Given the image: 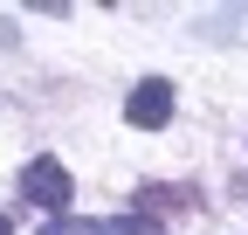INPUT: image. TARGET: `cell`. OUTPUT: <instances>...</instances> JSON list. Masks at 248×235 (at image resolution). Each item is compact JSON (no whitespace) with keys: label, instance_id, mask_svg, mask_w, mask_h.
<instances>
[{"label":"cell","instance_id":"cell-1","mask_svg":"<svg viewBox=\"0 0 248 235\" xmlns=\"http://www.w3.org/2000/svg\"><path fill=\"white\" fill-rule=\"evenodd\" d=\"M21 201H28V208H48V215H62V208H69V201H76V180H69V166H62V159H28L21 166Z\"/></svg>","mask_w":248,"mask_h":235},{"label":"cell","instance_id":"cell-2","mask_svg":"<svg viewBox=\"0 0 248 235\" xmlns=\"http://www.w3.org/2000/svg\"><path fill=\"white\" fill-rule=\"evenodd\" d=\"M42 235H166L159 215H110V221H83V215H48Z\"/></svg>","mask_w":248,"mask_h":235},{"label":"cell","instance_id":"cell-3","mask_svg":"<svg viewBox=\"0 0 248 235\" xmlns=\"http://www.w3.org/2000/svg\"><path fill=\"white\" fill-rule=\"evenodd\" d=\"M124 118H131L138 132H166L172 125V83L166 76H138L131 97H124Z\"/></svg>","mask_w":248,"mask_h":235},{"label":"cell","instance_id":"cell-4","mask_svg":"<svg viewBox=\"0 0 248 235\" xmlns=\"http://www.w3.org/2000/svg\"><path fill=\"white\" fill-rule=\"evenodd\" d=\"M131 208H138V215H193V208H200V187H193V180H179V187H172V180H145V187L131 194Z\"/></svg>","mask_w":248,"mask_h":235},{"label":"cell","instance_id":"cell-5","mask_svg":"<svg viewBox=\"0 0 248 235\" xmlns=\"http://www.w3.org/2000/svg\"><path fill=\"white\" fill-rule=\"evenodd\" d=\"M0 235H14V215H7V208H0Z\"/></svg>","mask_w":248,"mask_h":235}]
</instances>
